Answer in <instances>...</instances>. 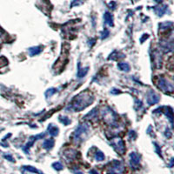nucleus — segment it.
Segmentation results:
<instances>
[{
    "instance_id": "nucleus-3",
    "label": "nucleus",
    "mask_w": 174,
    "mask_h": 174,
    "mask_svg": "<svg viewBox=\"0 0 174 174\" xmlns=\"http://www.w3.org/2000/svg\"><path fill=\"white\" fill-rule=\"evenodd\" d=\"M106 171L108 174H122L125 172V167L122 162L115 159L108 164Z\"/></svg>"
},
{
    "instance_id": "nucleus-36",
    "label": "nucleus",
    "mask_w": 174,
    "mask_h": 174,
    "mask_svg": "<svg viewBox=\"0 0 174 174\" xmlns=\"http://www.w3.org/2000/svg\"><path fill=\"white\" fill-rule=\"evenodd\" d=\"M111 93L112 95H118V94L121 93V90H118V89H116V88H113L112 90H111Z\"/></svg>"
},
{
    "instance_id": "nucleus-21",
    "label": "nucleus",
    "mask_w": 174,
    "mask_h": 174,
    "mask_svg": "<svg viewBox=\"0 0 174 174\" xmlns=\"http://www.w3.org/2000/svg\"><path fill=\"white\" fill-rule=\"evenodd\" d=\"M65 156L69 159H74L77 157V152L74 150H68L65 152Z\"/></svg>"
},
{
    "instance_id": "nucleus-29",
    "label": "nucleus",
    "mask_w": 174,
    "mask_h": 174,
    "mask_svg": "<svg viewBox=\"0 0 174 174\" xmlns=\"http://www.w3.org/2000/svg\"><path fill=\"white\" fill-rule=\"evenodd\" d=\"M153 145H154L155 146V149H156V152L158 153V155L161 158V159H163V156H162V152H161V149H160V146L157 144V143H153Z\"/></svg>"
},
{
    "instance_id": "nucleus-37",
    "label": "nucleus",
    "mask_w": 174,
    "mask_h": 174,
    "mask_svg": "<svg viewBox=\"0 0 174 174\" xmlns=\"http://www.w3.org/2000/svg\"><path fill=\"white\" fill-rule=\"evenodd\" d=\"M96 43V39H91L90 40H89L88 41V45H89V46L90 47H92L93 45H94V44Z\"/></svg>"
},
{
    "instance_id": "nucleus-27",
    "label": "nucleus",
    "mask_w": 174,
    "mask_h": 174,
    "mask_svg": "<svg viewBox=\"0 0 174 174\" xmlns=\"http://www.w3.org/2000/svg\"><path fill=\"white\" fill-rule=\"evenodd\" d=\"M143 107V103H142L141 100L138 99V98H135V105H134V108H135L137 111L139 109H141Z\"/></svg>"
},
{
    "instance_id": "nucleus-33",
    "label": "nucleus",
    "mask_w": 174,
    "mask_h": 174,
    "mask_svg": "<svg viewBox=\"0 0 174 174\" xmlns=\"http://www.w3.org/2000/svg\"><path fill=\"white\" fill-rule=\"evenodd\" d=\"M4 158H5V159H7V160H9V161L15 162V159H13V157H12V155L5 154V155H4Z\"/></svg>"
},
{
    "instance_id": "nucleus-22",
    "label": "nucleus",
    "mask_w": 174,
    "mask_h": 174,
    "mask_svg": "<svg viewBox=\"0 0 174 174\" xmlns=\"http://www.w3.org/2000/svg\"><path fill=\"white\" fill-rule=\"evenodd\" d=\"M172 25L173 23L172 22H164L159 24V29L160 30H168V29H172Z\"/></svg>"
},
{
    "instance_id": "nucleus-34",
    "label": "nucleus",
    "mask_w": 174,
    "mask_h": 174,
    "mask_svg": "<svg viewBox=\"0 0 174 174\" xmlns=\"http://www.w3.org/2000/svg\"><path fill=\"white\" fill-rule=\"evenodd\" d=\"M116 2H114V1H111V2H110L109 5H108V6H109L110 9H111V10H115V8H116Z\"/></svg>"
},
{
    "instance_id": "nucleus-30",
    "label": "nucleus",
    "mask_w": 174,
    "mask_h": 174,
    "mask_svg": "<svg viewBox=\"0 0 174 174\" xmlns=\"http://www.w3.org/2000/svg\"><path fill=\"white\" fill-rule=\"evenodd\" d=\"M110 35V32L107 30V29H104L103 32H101V39H107L109 37Z\"/></svg>"
},
{
    "instance_id": "nucleus-6",
    "label": "nucleus",
    "mask_w": 174,
    "mask_h": 174,
    "mask_svg": "<svg viewBox=\"0 0 174 174\" xmlns=\"http://www.w3.org/2000/svg\"><path fill=\"white\" fill-rule=\"evenodd\" d=\"M159 88L164 91L165 93H172L173 92V85L171 84L165 77H160L158 81Z\"/></svg>"
},
{
    "instance_id": "nucleus-20",
    "label": "nucleus",
    "mask_w": 174,
    "mask_h": 174,
    "mask_svg": "<svg viewBox=\"0 0 174 174\" xmlns=\"http://www.w3.org/2000/svg\"><path fill=\"white\" fill-rule=\"evenodd\" d=\"M118 68L120 70V71H125V72H129L131 70V67L127 63H125V62H121V63H118Z\"/></svg>"
},
{
    "instance_id": "nucleus-8",
    "label": "nucleus",
    "mask_w": 174,
    "mask_h": 174,
    "mask_svg": "<svg viewBox=\"0 0 174 174\" xmlns=\"http://www.w3.org/2000/svg\"><path fill=\"white\" fill-rule=\"evenodd\" d=\"M45 136V132H43V133H39L38 135H35V136H32L31 138H30V140L26 143V145L23 147V151L26 152V153H29V150L30 148L32 147L33 145V144L35 143V142L37 141V140H39V139H41V138H43Z\"/></svg>"
},
{
    "instance_id": "nucleus-19",
    "label": "nucleus",
    "mask_w": 174,
    "mask_h": 174,
    "mask_svg": "<svg viewBox=\"0 0 174 174\" xmlns=\"http://www.w3.org/2000/svg\"><path fill=\"white\" fill-rule=\"evenodd\" d=\"M23 170H25L26 172H32V173L44 174L41 171H39L37 168L33 167L32 165H24V166H23Z\"/></svg>"
},
{
    "instance_id": "nucleus-24",
    "label": "nucleus",
    "mask_w": 174,
    "mask_h": 174,
    "mask_svg": "<svg viewBox=\"0 0 174 174\" xmlns=\"http://www.w3.org/2000/svg\"><path fill=\"white\" fill-rule=\"evenodd\" d=\"M94 158H95L96 161H97V162L104 161V159H105V157H104V153H103V152H101V151H99V150H97V152H96V153H95V156H94Z\"/></svg>"
},
{
    "instance_id": "nucleus-15",
    "label": "nucleus",
    "mask_w": 174,
    "mask_h": 174,
    "mask_svg": "<svg viewBox=\"0 0 174 174\" xmlns=\"http://www.w3.org/2000/svg\"><path fill=\"white\" fill-rule=\"evenodd\" d=\"M97 115H98V111H97V108L96 107V108H93L90 111H89V112L84 117V119L91 121V120L96 119L97 118Z\"/></svg>"
},
{
    "instance_id": "nucleus-18",
    "label": "nucleus",
    "mask_w": 174,
    "mask_h": 174,
    "mask_svg": "<svg viewBox=\"0 0 174 174\" xmlns=\"http://www.w3.org/2000/svg\"><path fill=\"white\" fill-rule=\"evenodd\" d=\"M54 144H55V141L53 138H48V139H45L43 145H42V147L45 150H51V149L53 148L54 146Z\"/></svg>"
},
{
    "instance_id": "nucleus-35",
    "label": "nucleus",
    "mask_w": 174,
    "mask_h": 174,
    "mask_svg": "<svg viewBox=\"0 0 174 174\" xmlns=\"http://www.w3.org/2000/svg\"><path fill=\"white\" fill-rule=\"evenodd\" d=\"M165 136L166 138H172V133L171 130H169V129L165 130Z\"/></svg>"
},
{
    "instance_id": "nucleus-39",
    "label": "nucleus",
    "mask_w": 174,
    "mask_h": 174,
    "mask_svg": "<svg viewBox=\"0 0 174 174\" xmlns=\"http://www.w3.org/2000/svg\"><path fill=\"white\" fill-rule=\"evenodd\" d=\"M89 174H98L96 170H94V169H91L90 172H89Z\"/></svg>"
},
{
    "instance_id": "nucleus-5",
    "label": "nucleus",
    "mask_w": 174,
    "mask_h": 174,
    "mask_svg": "<svg viewBox=\"0 0 174 174\" xmlns=\"http://www.w3.org/2000/svg\"><path fill=\"white\" fill-rule=\"evenodd\" d=\"M111 145L112 146V148L114 149L115 152H118V154H125V142L121 138H119V137L112 138L111 141Z\"/></svg>"
},
{
    "instance_id": "nucleus-32",
    "label": "nucleus",
    "mask_w": 174,
    "mask_h": 174,
    "mask_svg": "<svg viewBox=\"0 0 174 174\" xmlns=\"http://www.w3.org/2000/svg\"><path fill=\"white\" fill-rule=\"evenodd\" d=\"M111 60H117V59H118V53H117L116 51H114V52L110 55L108 59H111Z\"/></svg>"
},
{
    "instance_id": "nucleus-28",
    "label": "nucleus",
    "mask_w": 174,
    "mask_h": 174,
    "mask_svg": "<svg viewBox=\"0 0 174 174\" xmlns=\"http://www.w3.org/2000/svg\"><path fill=\"white\" fill-rule=\"evenodd\" d=\"M83 2H84V0H73L71 2V8L74 6H77V5H81L83 4Z\"/></svg>"
},
{
    "instance_id": "nucleus-31",
    "label": "nucleus",
    "mask_w": 174,
    "mask_h": 174,
    "mask_svg": "<svg viewBox=\"0 0 174 174\" xmlns=\"http://www.w3.org/2000/svg\"><path fill=\"white\" fill-rule=\"evenodd\" d=\"M128 137H129V138L131 140V139H135L136 138H137V134H136V131H133V130H131L129 131V134H128Z\"/></svg>"
},
{
    "instance_id": "nucleus-11",
    "label": "nucleus",
    "mask_w": 174,
    "mask_h": 174,
    "mask_svg": "<svg viewBox=\"0 0 174 174\" xmlns=\"http://www.w3.org/2000/svg\"><path fill=\"white\" fill-rule=\"evenodd\" d=\"M104 24L108 25L111 27L114 26V20H113V15L109 12H105L104 13Z\"/></svg>"
},
{
    "instance_id": "nucleus-10",
    "label": "nucleus",
    "mask_w": 174,
    "mask_h": 174,
    "mask_svg": "<svg viewBox=\"0 0 174 174\" xmlns=\"http://www.w3.org/2000/svg\"><path fill=\"white\" fill-rule=\"evenodd\" d=\"M155 13L159 16V17H162L164 16L165 13H167L168 5H158V6L153 7Z\"/></svg>"
},
{
    "instance_id": "nucleus-12",
    "label": "nucleus",
    "mask_w": 174,
    "mask_h": 174,
    "mask_svg": "<svg viewBox=\"0 0 174 174\" xmlns=\"http://www.w3.org/2000/svg\"><path fill=\"white\" fill-rule=\"evenodd\" d=\"M89 71V67H81V64H80V62H78L77 63V77L78 78H82V77H84L86 74H87V72Z\"/></svg>"
},
{
    "instance_id": "nucleus-23",
    "label": "nucleus",
    "mask_w": 174,
    "mask_h": 174,
    "mask_svg": "<svg viewBox=\"0 0 174 174\" xmlns=\"http://www.w3.org/2000/svg\"><path fill=\"white\" fill-rule=\"evenodd\" d=\"M57 92H58V90H57L56 88H49V89H47L45 92V98L48 99L49 97H51L52 95H54V94L57 93Z\"/></svg>"
},
{
    "instance_id": "nucleus-17",
    "label": "nucleus",
    "mask_w": 174,
    "mask_h": 174,
    "mask_svg": "<svg viewBox=\"0 0 174 174\" xmlns=\"http://www.w3.org/2000/svg\"><path fill=\"white\" fill-rule=\"evenodd\" d=\"M47 131H48L49 135L52 136V137H57L58 135V133H59V129H58V126H55L52 124H50L48 125V130Z\"/></svg>"
},
{
    "instance_id": "nucleus-38",
    "label": "nucleus",
    "mask_w": 174,
    "mask_h": 174,
    "mask_svg": "<svg viewBox=\"0 0 174 174\" xmlns=\"http://www.w3.org/2000/svg\"><path fill=\"white\" fill-rule=\"evenodd\" d=\"M148 38H149L148 34H144V35L141 37V39H140V43L143 44V43H144V41L145 40V39H148Z\"/></svg>"
},
{
    "instance_id": "nucleus-25",
    "label": "nucleus",
    "mask_w": 174,
    "mask_h": 174,
    "mask_svg": "<svg viewBox=\"0 0 174 174\" xmlns=\"http://www.w3.org/2000/svg\"><path fill=\"white\" fill-rule=\"evenodd\" d=\"M58 120L65 125H69L71 124V119L66 116H60L58 118Z\"/></svg>"
},
{
    "instance_id": "nucleus-7",
    "label": "nucleus",
    "mask_w": 174,
    "mask_h": 174,
    "mask_svg": "<svg viewBox=\"0 0 174 174\" xmlns=\"http://www.w3.org/2000/svg\"><path fill=\"white\" fill-rule=\"evenodd\" d=\"M130 158V165L131 167L134 170H137L139 168V164L141 161V156L138 154V152H132L129 155Z\"/></svg>"
},
{
    "instance_id": "nucleus-1",
    "label": "nucleus",
    "mask_w": 174,
    "mask_h": 174,
    "mask_svg": "<svg viewBox=\"0 0 174 174\" xmlns=\"http://www.w3.org/2000/svg\"><path fill=\"white\" fill-rule=\"evenodd\" d=\"M93 101H94V96L91 93L88 91H83L72 98L70 104L66 108V111H81L93 103Z\"/></svg>"
},
{
    "instance_id": "nucleus-9",
    "label": "nucleus",
    "mask_w": 174,
    "mask_h": 174,
    "mask_svg": "<svg viewBox=\"0 0 174 174\" xmlns=\"http://www.w3.org/2000/svg\"><path fill=\"white\" fill-rule=\"evenodd\" d=\"M146 100L149 105H153L160 101V96L153 90H150L146 95Z\"/></svg>"
},
{
    "instance_id": "nucleus-14",
    "label": "nucleus",
    "mask_w": 174,
    "mask_h": 174,
    "mask_svg": "<svg viewBox=\"0 0 174 174\" xmlns=\"http://www.w3.org/2000/svg\"><path fill=\"white\" fill-rule=\"evenodd\" d=\"M43 51V47L41 45L39 46H32V47H30L28 49V52H29V55L31 57H34V56H37L40 54Z\"/></svg>"
},
{
    "instance_id": "nucleus-16",
    "label": "nucleus",
    "mask_w": 174,
    "mask_h": 174,
    "mask_svg": "<svg viewBox=\"0 0 174 174\" xmlns=\"http://www.w3.org/2000/svg\"><path fill=\"white\" fill-rule=\"evenodd\" d=\"M165 109H164V111H163V112H164L165 115L169 118L170 122L172 125V122H173V110H172V108L171 106H165Z\"/></svg>"
},
{
    "instance_id": "nucleus-41",
    "label": "nucleus",
    "mask_w": 174,
    "mask_h": 174,
    "mask_svg": "<svg viewBox=\"0 0 174 174\" xmlns=\"http://www.w3.org/2000/svg\"><path fill=\"white\" fill-rule=\"evenodd\" d=\"M74 174H84L82 172H80V171H77V172H75V173Z\"/></svg>"
},
{
    "instance_id": "nucleus-40",
    "label": "nucleus",
    "mask_w": 174,
    "mask_h": 174,
    "mask_svg": "<svg viewBox=\"0 0 174 174\" xmlns=\"http://www.w3.org/2000/svg\"><path fill=\"white\" fill-rule=\"evenodd\" d=\"M173 161H174V159L172 158V159H171V162H170V165H169V167L172 168V166H173Z\"/></svg>"
},
{
    "instance_id": "nucleus-2",
    "label": "nucleus",
    "mask_w": 174,
    "mask_h": 174,
    "mask_svg": "<svg viewBox=\"0 0 174 174\" xmlns=\"http://www.w3.org/2000/svg\"><path fill=\"white\" fill-rule=\"evenodd\" d=\"M90 131V125L87 123H82L78 125L76 130L74 131L72 134V138L75 143H79V142L84 140V137H86L87 134Z\"/></svg>"
},
{
    "instance_id": "nucleus-4",
    "label": "nucleus",
    "mask_w": 174,
    "mask_h": 174,
    "mask_svg": "<svg viewBox=\"0 0 174 174\" xmlns=\"http://www.w3.org/2000/svg\"><path fill=\"white\" fill-rule=\"evenodd\" d=\"M102 116H103L104 120L107 124H109L112 126H115L117 125V119H118V117L117 114L113 111V110H111V108H106L102 111Z\"/></svg>"
},
{
    "instance_id": "nucleus-26",
    "label": "nucleus",
    "mask_w": 174,
    "mask_h": 174,
    "mask_svg": "<svg viewBox=\"0 0 174 174\" xmlns=\"http://www.w3.org/2000/svg\"><path fill=\"white\" fill-rule=\"evenodd\" d=\"M52 167L54 170H56V171H62L63 169H64V165H62V163H60V162H54L53 164H52Z\"/></svg>"
},
{
    "instance_id": "nucleus-13",
    "label": "nucleus",
    "mask_w": 174,
    "mask_h": 174,
    "mask_svg": "<svg viewBox=\"0 0 174 174\" xmlns=\"http://www.w3.org/2000/svg\"><path fill=\"white\" fill-rule=\"evenodd\" d=\"M172 42L169 41H161L160 42V48L164 52H172Z\"/></svg>"
}]
</instances>
